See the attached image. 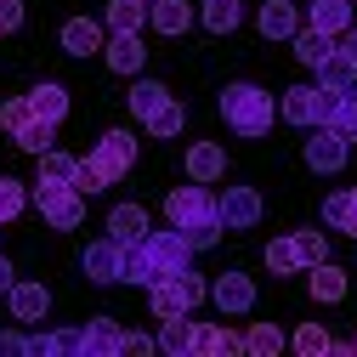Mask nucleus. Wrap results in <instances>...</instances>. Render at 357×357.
Returning a JSON list of instances; mask_svg holds the SVG:
<instances>
[{"instance_id": "obj_1", "label": "nucleus", "mask_w": 357, "mask_h": 357, "mask_svg": "<svg viewBox=\"0 0 357 357\" xmlns=\"http://www.w3.org/2000/svg\"><path fill=\"white\" fill-rule=\"evenodd\" d=\"M182 266H193V244L176 233V227H148L137 244H125V284H165L170 273H182Z\"/></svg>"}, {"instance_id": "obj_2", "label": "nucleus", "mask_w": 357, "mask_h": 357, "mask_svg": "<svg viewBox=\"0 0 357 357\" xmlns=\"http://www.w3.org/2000/svg\"><path fill=\"white\" fill-rule=\"evenodd\" d=\"M273 91H261V85H250V79H238V85H227L221 91V119H227L238 137H266L273 130Z\"/></svg>"}, {"instance_id": "obj_3", "label": "nucleus", "mask_w": 357, "mask_h": 357, "mask_svg": "<svg viewBox=\"0 0 357 357\" xmlns=\"http://www.w3.org/2000/svg\"><path fill=\"white\" fill-rule=\"evenodd\" d=\"M199 301H210V284L193 273V266H182V273H170L165 284H153V289H148L153 318H176V312H193Z\"/></svg>"}, {"instance_id": "obj_4", "label": "nucleus", "mask_w": 357, "mask_h": 357, "mask_svg": "<svg viewBox=\"0 0 357 357\" xmlns=\"http://www.w3.org/2000/svg\"><path fill=\"white\" fill-rule=\"evenodd\" d=\"M329 102H335V91H324V85H289V91L278 97V119L312 130V125L329 119Z\"/></svg>"}, {"instance_id": "obj_5", "label": "nucleus", "mask_w": 357, "mask_h": 357, "mask_svg": "<svg viewBox=\"0 0 357 357\" xmlns=\"http://www.w3.org/2000/svg\"><path fill=\"white\" fill-rule=\"evenodd\" d=\"M34 204H40V215H46V227H57V233L79 227V215H85V193H79V188H52V182H34Z\"/></svg>"}, {"instance_id": "obj_6", "label": "nucleus", "mask_w": 357, "mask_h": 357, "mask_svg": "<svg viewBox=\"0 0 357 357\" xmlns=\"http://www.w3.org/2000/svg\"><path fill=\"white\" fill-rule=\"evenodd\" d=\"M165 215H170V227H199V221H221L215 215V193L204 182H188V188H176L165 199Z\"/></svg>"}, {"instance_id": "obj_7", "label": "nucleus", "mask_w": 357, "mask_h": 357, "mask_svg": "<svg viewBox=\"0 0 357 357\" xmlns=\"http://www.w3.org/2000/svg\"><path fill=\"white\" fill-rule=\"evenodd\" d=\"M346 153H351V142L340 137V130L312 125V137H306V165L318 170V176H340V170H346Z\"/></svg>"}, {"instance_id": "obj_8", "label": "nucleus", "mask_w": 357, "mask_h": 357, "mask_svg": "<svg viewBox=\"0 0 357 357\" xmlns=\"http://www.w3.org/2000/svg\"><path fill=\"white\" fill-rule=\"evenodd\" d=\"M215 215H221V227L227 233H244L261 221V193L255 188H227V193H215Z\"/></svg>"}, {"instance_id": "obj_9", "label": "nucleus", "mask_w": 357, "mask_h": 357, "mask_svg": "<svg viewBox=\"0 0 357 357\" xmlns=\"http://www.w3.org/2000/svg\"><path fill=\"white\" fill-rule=\"evenodd\" d=\"M79 266H85L91 284H125V244L119 238H97L91 250L79 255Z\"/></svg>"}, {"instance_id": "obj_10", "label": "nucleus", "mask_w": 357, "mask_h": 357, "mask_svg": "<svg viewBox=\"0 0 357 357\" xmlns=\"http://www.w3.org/2000/svg\"><path fill=\"white\" fill-rule=\"evenodd\" d=\"M125 176H130L125 165H114V159H108L102 148H91V153H85V159L74 165V188H79V193H102V188L125 182Z\"/></svg>"}, {"instance_id": "obj_11", "label": "nucleus", "mask_w": 357, "mask_h": 357, "mask_svg": "<svg viewBox=\"0 0 357 357\" xmlns=\"http://www.w3.org/2000/svg\"><path fill=\"white\" fill-rule=\"evenodd\" d=\"M210 301L221 306V318H244V312L255 306V284H250V273H221V278L210 284Z\"/></svg>"}, {"instance_id": "obj_12", "label": "nucleus", "mask_w": 357, "mask_h": 357, "mask_svg": "<svg viewBox=\"0 0 357 357\" xmlns=\"http://www.w3.org/2000/svg\"><path fill=\"white\" fill-rule=\"evenodd\" d=\"M102 57H108V68H114V74H142L148 46H142V34H130V29H108Z\"/></svg>"}, {"instance_id": "obj_13", "label": "nucleus", "mask_w": 357, "mask_h": 357, "mask_svg": "<svg viewBox=\"0 0 357 357\" xmlns=\"http://www.w3.org/2000/svg\"><path fill=\"white\" fill-rule=\"evenodd\" d=\"M6 301H12V318H23V324H40V318L52 312L46 284H34V278H17V284L6 289Z\"/></svg>"}, {"instance_id": "obj_14", "label": "nucleus", "mask_w": 357, "mask_h": 357, "mask_svg": "<svg viewBox=\"0 0 357 357\" xmlns=\"http://www.w3.org/2000/svg\"><path fill=\"white\" fill-rule=\"evenodd\" d=\"M102 40H108V29L91 23V17H68V23H63V52H68V57H91V52H102Z\"/></svg>"}, {"instance_id": "obj_15", "label": "nucleus", "mask_w": 357, "mask_h": 357, "mask_svg": "<svg viewBox=\"0 0 357 357\" xmlns=\"http://www.w3.org/2000/svg\"><path fill=\"white\" fill-rule=\"evenodd\" d=\"M221 176H227V153H221L215 142H193L188 148V182H221Z\"/></svg>"}, {"instance_id": "obj_16", "label": "nucleus", "mask_w": 357, "mask_h": 357, "mask_svg": "<svg viewBox=\"0 0 357 357\" xmlns=\"http://www.w3.org/2000/svg\"><path fill=\"white\" fill-rule=\"evenodd\" d=\"M306 273H312V301H324V306L346 301V289H351L346 266H335V261H318V266H306Z\"/></svg>"}, {"instance_id": "obj_17", "label": "nucleus", "mask_w": 357, "mask_h": 357, "mask_svg": "<svg viewBox=\"0 0 357 357\" xmlns=\"http://www.w3.org/2000/svg\"><path fill=\"white\" fill-rule=\"evenodd\" d=\"M255 29H261L266 40H295V29H301L295 0H266V6H261V17H255Z\"/></svg>"}, {"instance_id": "obj_18", "label": "nucleus", "mask_w": 357, "mask_h": 357, "mask_svg": "<svg viewBox=\"0 0 357 357\" xmlns=\"http://www.w3.org/2000/svg\"><path fill=\"white\" fill-rule=\"evenodd\" d=\"M119 335H125V329H119L114 318H91V324L79 329V351H85V357H114V351H119Z\"/></svg>"}, {"instance_id": "obj_19", "label": "nucleus", "mask_w": 357, "mask_h": 357, "mask_svg": "<svg viewBox=\"0 0 357 357\" xmlns=\"http://www.w3.org/2000/svg\"><path fill=\"white\" fill-rule=\"evenodd\" d=\"M306 29L346 34L351 29V0H312V6H306Z\"/></svg>"}, {"instance_id": "obj_20", "label": "nucleus", "mask_w": 357, "mask_h": 357, "mask_svg": "<svg viewBox=\"0 0 357 357\" xmlns=\"http://www.w3.org/2000/svg\"><path fill=\"white\" fill-rule=\"evenodd\" d=\"M142 233H148V210H142V204H114V210H108V238L137 244Z\"/></svg>"}, {"instance_id": "obj_21", "label": "nucleus", "mask_w": 357, "mask_h": 357, "mask_svg": "<svg viewBox=\"0 0 357 357\" xmlns=\"http://www.w3.org/2000/svg\"><path fill=\"white\" fill-rule=\"evenodd\" d=\"M29 108H34L40 119H52V125H63V119H68V85H57V79H46V85H34V91H29Z\"/></svg>"}, {"instance_id": "obj_22", "label": "nucleus", "mask_w": 357, "mask_h": 357, "mask_svg": "<svg viewBox=\"0 0 357 357\" xmlns=\"http://www.w3.org/2000/svg\"><path fill=\"white\" fill-rule=\"evenodd\" d=\"M193 351L199 357H221V351H244V335L221 329V324H193Z\"/></svg>"}, {"instance_id": "obj_23", "label": "nucleus", "mask_w": 357, "mask_h": 357, "mask_svg": "<svg viewBox=\"0 0 357 357\" xmlns=\"http://www.w3.org/2000/svg\"><path fill=\"white\" fill-rule=\"evenodd\" d=\"M159 351H165V357H188V351H193V318H188V312L159 318Z\"/></svg>"}, {"instance_id": "obj_24", "label": "nucleus", "mask_w": 357, "mask_h": 357, "mask_svg": "<svg viewBox=\"0 0 357 357\" xmlns=\"http://www.w3.org/2000/svg\"><path fill=\"white\" fill-rule=\"evenodd\" d=\"M324 227H340V233L357 238V188H340V193L324 199Z\"/></svg>"}, {"instance_id": "obj_25", "label": "nucleus", "mask_w": 357, "mask_h": 357, "mask_svg": "<svg viewBox=\"0 0 357 357\" xmlns=\"http://www.w3.org/2000/svg\"><path fill=\"white\" fill-rule=\"evenodd\" d=\"M79 351V329H40L29 335V357H74Z\"/></svg>"}, {"instance_id": "obj_26", "label": "nucleus", "mask_w": 357, "mask_h": 357, "mask_svg": "<svg viewBox=\"0 0 357 357\" xmlns=\"http://www.w3.org/2000/svg\"><path fill=\"white\" fill-rule=\"evenodd\" d=\"M148 23H153L159 34H188L193 6H188V0H153V6H148Z\"/></svg>"}, {"instance_id": "obj_27", "label": "nucleus", "mask_w": 357, "mask_h": 357, "mask_svg": "<svg viewBox=\"0 0 357 357\" xmlns=\"http://www.w3.org/2000/svg\"><path fill=\"white\" fill-rule=\"evenodd\" d=\"M329 130H340L346 142H357V85H346V91H335V102H329V119H324Z\"/></svg>"}, {"instance_id": "obj_28", "label": "nucleus", "mask_w": 357, "mask_h": 357, "mask_svg": "<svg viewBox=\"0 0 357 357\" xmlns=\"http://www.w3.org/2000/svg\"><path fill=\"white\" fill-rule=\"evenodd\" d=\"M204 29L210 34H233L238 23H244V0H204Z\"/></svg>"}, {"instance_id": "obj_29", "label": "nucleus", "mask_w": 357, "mask_h": 357, "mask_svg": "<svg viewBox=\"0 0 357 357\" xmlns=\"http://www.w3.org/2000/svg\"><path fill=\"white\" fill-rule=\"evenodd\" d=\"M74 153H63V148H46V153H40V176H34V182H52V188H74Z\"/></svg>"}, {"instance_id": "obj_30", "label": "nucleus", "mask_w": 357, "mask_h": 357, "mask_svg": "<svg viewBox=\"0 0 357 357\" xmlns=\"http://www.w3.org/2000/svg\"><path fill=\"white\" fill-rule=\"evenodd\" d=\"M318 85H324V91H346V85H357V63L346 52H329L318 63Z\"/></svg>"}, {"instance_id": "obj_31", "label": "nucleus", "mask_w": 357, "mask_h": 357, "mask_svg": "<svg viewBox=\"0 0 357 357\" xmlns=\"http://www.w3.org/2000/svg\"><path fill=\"white\" fill-rule=\"evenodd\" d=\"M329 52H335V34H324V29H295V57H301L306 68H318Z\"/></svg>"}, {"instance_id": "obj_32", "label": "nucleus", "mask_w": 357, "mask_h": 357, "mask_svg": "<svg viewBox=\"0 0 357 357\" xmlns=\"http://www.w3.org/2000/svg\"><path fill=\"white\" fill-rule=\"evenodd\" d=\"M12 142H17L23 153H34V159H40V153H46V148H57V125L34 114V119H29L23 130H17V137H12Z\"/></svg>"}, {"instance_id": "obj_33", "label": "nucleus", "mask_w": 357, "mask_h": 357, "mask_svg": "<svg viewBox=\"0 0 357 357\" xmlns=\"http://www.w3.org/2000/svg\"><path fill=\"white\" fill-rule=\"evenodd\" d=\"M165 102H170V85H159V79H137V85H130V114H137V119H148Z\"/></svg>"}, {"instance_id": "obj_34", "label": "nucleus", "mask_w": 357, "mask_h": 357, "mask_svg": "<svg viewBox=\"0 0 357 357\" xmlns=\"http://www.w3.org/2000/svg\"><path fill=\"white\" fill-rule=\"evenodd\" d=\"M142 23H148V0H108V29L142 34Z\"/></svg>"}, {"instance_id": "obj_35", "label": "nucleus", "mask_w": 357, "mask_h": 357, "mask_svg": "<svg viewBox=\"0 0 357 357\" xmlns=\"http://www.w3.org/2000/svg\"><path fill=\"white\" fill-rule=\"evenodd\" d=\"M142 125L153 130V137H182V125H188V108L170 97V102H165V108H153V114H148Z\"/></svg>"}, {"instance_id": "obj_36", "label": "nucleus", "mask_w": 357, "mask_h": 357, "mask_svg": "<svg viewBox=\"0 0 357 357\" xmlns=\"http://www.w3.org/2000/svg\"><path fill=\"white\" fill-rule=\"evenodd\" d=\"M29 210V188L17 182V176H0V227H6V221H17Z\"/></svg>"}, {"instance_id": "obj_37", "label": "nucleus", "mask_w": 357, "mask_h": 357, "mask_svg": "<svg viewBox=\"0 0 357 357\" xmlns=\"http://www.w3.org/2000/svg\"><path fill=\"white\" fill-rule=\"evenodd\" d=\"M97 148L114 159V165H137V137H130V130H102V137H97Z\"/></svg>"}, {"instance_id": "obj_38", "label": "nucleus", "mask_w": 357, "mask_h": 357, "mask_svg": "<svg viewBox=\"0 0 357 357\" xmlns=\"http://www.w3.org/2000/svg\"><path fill=\"white\" fill-rule=\"evenodd\" d=\"M266 266H273V278L301 273V250H295V238H273V244H266Z\"/></svg>"}, {"instance_id": "obj_39", "label": "nucleus", "mask_w": 357, "mask_h": 357, "mask_svg": "<svg viewBox=\"0 0 357 357\" xmlns=\"http://www.w3.org/2000/svg\"><path fill=\"white\" fill-rule=\"evenodd\" d=\"M295 238V250H301V266H318V261H329V238L318 233V227H301V233H289Z\"/></svg>"}, {"instance_id": "obj_40", "label": "nucleus", "mask_w": 357, "mask_h": 357, "mask_svg": "<svg viewBox=\"0 0 357 357\" xmlns=\"http://www.w3.org/2000/svg\"><path fill=\"white\" fill-rule=\"evenodd\" d=\"M244 351H255V357H273V351H284V335H278V324H250V335H244Z\"/></svg>"}, {"instance_id": "obj_41", "label": "nucleus", "mask_w": 357, "mask_h": 357, "mask_svg": "<svg viewBox=\"0 0 357 357\" xmlns=\"http://www.w3.org/2000/svg\"><path fill=\"white\" fill-rule=\"evenodd\" d=\"M289 346H295V351H301V357H324V351H335V340H329V335H324V329H318V324H301V329H295V340H289Z\"/></svg>"}, {"instance_id": "obj_42", "label": "nucleus", "mask_w": 357, "mask_h": 357, "mask_svg": "<svg viewBox=\"0 0 357 357\" xmlns=\"http://www.w3.org/2000/svg\"><path fill=\"white\" fill-rule=\"evenodd\" d=\"M34 119V108H29V97H12V102H0V130L6 137H17V130Z\"/></svg>"}, {"instance_id": "obj_43", "label": "nucleus", "mask_w": 357, "mask_h": 357, "mask_svg": "<svg viewBox=\"0 0 357 357\" xmlns=\"http://www.w3.org/2000/svg\"><path fill=\"white\" fill-rule=\"evenodd\" d=\"M176 233H182V238L193 244V255H199V250L221 244V233H227V227H221V221H199V227H176Z\"/></svg>"}, {"instance_id": "obj_44", "label": "nucleus", "mask_w": 357, "mask_h": 357, "mask_svg": "<svg viewBox=\"0 0 357 357\" xmlns=\"http://www.w3.org/2000/svg\"><path fill=\"white\" fill-rule=\"evenodd\" d=\"M119 351H125V357H148V351H159V340L137 329V335H119Z\"/></svg>"}, {"instance_id": "obj_45", "label": "nucleus", "mask_w": 357, "mask_h": 357, "mask_svg": "<svg viewBox=\"0 0 357 357\" xmlns=\"http://www.w3.org/2000/svg\"><path fill=\"white\" fill-rule=\"evenodd\" d=\"M0 357H29V335H17V329H0Z\"/></svg>"}, {"instance_id": "obj_46", "label": "nucleus", "mask_w": 357, "mask_h": 357, "mask_svg": "<svg viewBox=\"0 0 357 357\" xmlns=\"http://www.w3.org/2000/svg\"><path fill=\"white\" fill-rule=\"evenodd\" d=\"M23 29V0H0V34Z\"/></svg>"}, {"instance_id": "obj_47", "label": "nucleus", "mask_w": 357, "mask_h": 357, "mask_svg": "<svg viewBox=\"0 0 357 357\" xmlns=\"http://www.w3.org/2000/svg\"><path fill=\"white\" fill-rule=\"evenodd\" d=\"M335 52H346V57H351V63H357V23H351V29H346V34H335Z\"/></svg>"}, {"instance_id": "obj_48", "label": "nucleus", "mask_w": 357, "mask_h": 357, "mask_svg": "<svg viewBox=\"0 0 357 357\" xmlns=\"http://www.w3.org/2000/svg\"><path fill=\"white\" fill-rule=\"evenodd\" d=\"M12 284H17V273H12V261H6V255H0V295H6Z\"/></svg>"}, {"instance_id": "obj_49", "label": "nucleus", "mask_w": 357, "mask_h": 357, "mask_svg": "<svg viewBox=\"0 0 357 357\" xmlns=\"http://www.w3.org/2000/svg\"><path fill=\"white\" fill-rule=\"evenodd\" d=\"M351 351H357V340H351Z\"/></svg>"}, {"instance_id": "obj_50", "label": "nucleus", "mask_w": 357, "mask_h": 357, "mask_svg": "<svg viewBox=\"0 0 357 357\" xmlns=\"http://www.w3.org/2000/svg\"><path fill=\"white\" fill-rule=\"evenodd\" d=\"M148 6H153V0H148Z\"/></svg>"}]
</instances>
